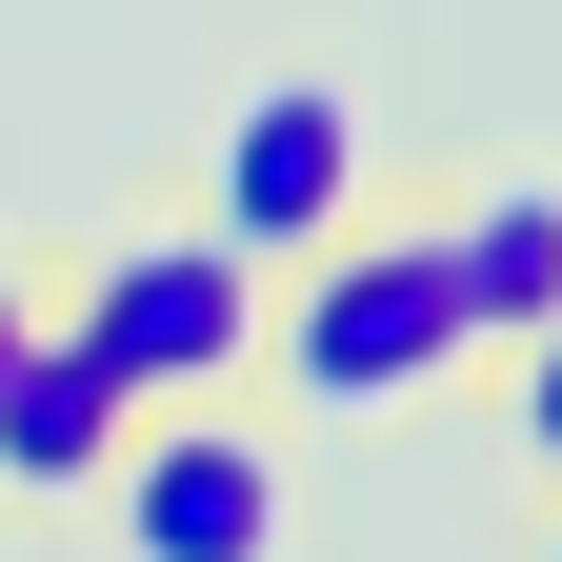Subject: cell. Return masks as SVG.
I'll return each mask as SVG.
<instances>
[{"instance_id": "6da1fadb", "label": "cell", "mask_w": 562, "mask_h": 562, "mask_svg": "<svg viewBox=\"0 0 562 562\" xmlns=\"http://www.w3.org/2000/svg\"><path fill=\"white\" fill-rule=\"evenodd\" d=\"M462 362H482V322H462L422 201H362L341 241H302L261 281V402L281 422H402V402H462Z\"/></svg>"}, {"instance_id": "7a4b0ae2", "label": "cell", "mask_w": 562, "mask_h": 562, "mask_svg": "<svg viewBox=\"0 0 562 562\" xmlns=\"http://www.w3.org/2000/svg\"><path fill=\"white\" fill-rule=\"evenodd\" d=\"M121 562H302V422L261 382H201V402H140L121 462L81 482Z\"/></svg>"}, {"instance_id": "3957f363", "label": "cell", "mask_w": 562, "mask_h": 562, "mask_svg": "<svg viewBox=\"0 0 562 562\" xmlns=\"http://www.w3.org/2000/svg\"><path fill=\"white\" fill-rule=\"evenodd\" d=\"M60 322H81L140 402L261 382V261L222 222H101V241H60Z\"/></svg>"}, {"instance_id": "277c9868", "label": "cell", "mask_w": 562, "mask_h": 562, "mask_svg": "<svg viewBox=\"0 0 562 562\" xmlns=\"http://www.w3.org/2000/svg\"><path fill=\"white\" fill-rule=\"evenodd\" d=\"M362 201H382V161H362V101H341V81H302V60H281V81L222 101V140H201V222H222L261 281L302 261V241H341Z\"/></svg>"}, {"instance_id": "5b68a950", "label": "cell", "mask_w": 562, "mask_h": 562, "mask_svg": "<svg viewBox=\"0 0 562 562\" xmlns=\"http://www.w3.org/2000/svg\"><path fill=\"white\" fill-rule=\"evenodd\" d=\"M121 422H140V382H121L101 341L41 302V341L0 362V503H81V482L121 462Z\"/></svg>"}, {"instance_id": "8992f818", "label": "cell", "mask_w": 562, "mask_h": 562, "mask_svg": "<svg viewBox=\"0 0 562 562\" xmlns=\"http://www.w3.org/2000/svg\"><path fill=\"white\" fill-rule=\"evenodd\" d=\"M422 222H442V281H462L482 341H522L562 302V161H503V181H462V201H422Z\"/></svg>"}, {"instance_id": "52a82bcc", "label": "cell", "mask_w": 562, "mask_h": 562, "mask_svg": "<svg viewBox=\"0 0 562 562\" xmlns=\"http://www.w3.org/2000/svg\"><path fill=\"white\" fill-rule=\"evenodd\" d=\"M462 382H482V402H503V442H522V462L562 482V302H542L522 341H482V362H462Z\"/></svg>"}, {"instance_id": "ba28073f", "label": "cell", "mask_w": 562, "mask_h": 562, "mask_svg": "<svg viewBox=\"0 0 562 562\" xmlns=\"http://www.w3.org/2000/svg\"><path fill=\"white\" fill-rule=\"evenodd\" d=\"M41 302H60V241H0V362L41 341Z\"/></svg>"}, {"instance_id": "9c48e42d", "label": "cell", "mask_w": 562, "mask_h": 562, "mask_svg": "<svg viewBox=\"0 0 562 562\" xmlns=\"http://www.w3.org/2000/svg\"><path fill=\"white\" fill-rule=\"evenodd\" d=\"M542 562H562V503H542Z\"/></svg>"}]
</instances>
